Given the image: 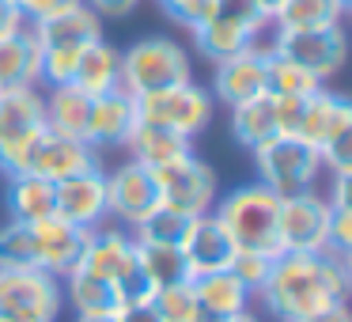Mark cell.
<instances>
[{
    "label": "cell",
    "mask_w": 352,
    "mask_h": 322,
    "mask_svg": "<svg viewBox=\"0 0 352 322\" xmlns=\"http://www.w3.org/2000/svg\"><path fill=\"white\" fill-rule=\"evenodd\" d=\"M228 269H231V273H235L250 292H258L261 284H265L269 269H273V258H269V254H261V250H235V258H231Z\"/></svg>",
    "instance_id": "obj_36"
},
{
    "label": "cell",
    "mask_w": 352,
    "mask_h": 322,
    "mask_svg": "<svg viewBox=\"0 0 352 322\" xmlns=\"http://www.w3.org/2000/svg\"><path fill=\"white\" fill-rule=\"evenodd\" d=\"M0 311L19 322H57L65 311L61 281L46 269H0Z\"/></svg>",
    "instance_id": "obj_9"
},
{
    "label": "cell",
    "mask_w": 352,
    "mask_h": 322,
    "mask_svg": "<svg viewBox=\"0 0 352 322\" xmlns=\"http://www.w3.org/2000/svg\"><path fill=\"white\" fill-rule=\"evenodd\" d=\"M190 34H193V50H197L205 61L216 65V61H223V57H231V54H239V50L261 42L269 34V27L258 23V19L228 16V12H220V8L208 4L205 19H201Z\"/></svg>",
    "instance_id": "obj_15"
},
{
    "label": "cell",
    "mask_w": 352,
    "mask_h": 322,
    "mask_svg": "<svg viewBox=\"0 0 352 322\" xmlns=\"http://www.w3.org/2000/svg\"><path fill=\"white\" fill-rule=\"evenodd\" d=\"M42 99H46V129L61 133V137L87 140L91 95H84L76 84H57V87H42Z\"/></svg>",
    "instance_id": "obj_25"
},
{
    "label": "cell",
    "mask_w": 352,
    "mask_h": 322,
    "mask_svg": "<svg viewBox=\"0 0 352 322\" xmlns=\"http://www.w3.org/2000/svg\"><path fill=\"white\" fill-rule=\"evenodd\" d=\"M205 322H261L254 311H239V314H228V319H205Z\"/></svg>",
    "instance_id": "obj_44"
},
{
    "label": "cell",
    "mask_w": 352,
    "mask_h": 322,
    "mask_svg": "<svg viewBox=\"0 0 352 322\" xmlns=\"http://www.w3.org/2000/svg\"><path fill=\"white\" fill-rule=\"evenodd\" d=\"M19 27H27L23 12H19V4H16V0H0V34L19 31Z\"/></svg>",
    "instance_id": "obj_40"
},
{
    "label": "cell",
    "mask_w": 352,
    "mask_h": 322,
    "mask_svg": "<svg viewBox=\"0 0 352 322\" xmlns=\"http://www.w3.org/2000/svg\"><path fill=\"white\" fill-rule=\"evenodd\" d=\"M193 80V57L167 34H148L122 50V92L148 95Z\"/></svg>",
    "instance_id": "obj_5"
},
{
    "label": "cell",
    "mask_w": 352,
    "mask_h": 322,
    "mask_svg": "<svg viewBox=\"0 0 352 322\" xmlns=\"http://www.w3.org/2000/svg\"><path fill=\"white\" fill-rule=\"evenodd\" d=\"M84 4L102 19V23H107V19H125L140 8V0H84Z\"/></svg>",
    "instance_id": "obj_39"
},
{
    "label": "cell",
    "mask_w": 352,
    "mask_h": 322,
    "mask_svg": "<svg viewBox=\"0 0 352 322\" xmlns=\"http://www.w3.org/2000/svg\"><path fill=\"white\" fill-rule=\"evenodd\" d=\"M31 235H34V266L46 269L50 277L65 281L72 269L80 266V254H84V243L91 231L76 228V224L61 220V216H46V220L31 224Z\"/></svg>",
    "instance_id": "obj_18"
},
{
    "label": "cell",
    "mask_w": 352,
    "mask_h": 322,
    "mask_svg": "<svg viewBox=\"0 0 352 322\" xmlns=\"http://www.w3.org/2000/svg\"><path fill=\"white\" fill-rule=\"evenodd\" d=\"M0 322H19V319H12V314H4V311H0Z\"/></svg>",
    "instance_id": "obj_46"
},
{
    "label": "cell",
    "mask_w": 352,
    "mask_h": 322,
    "mask_svg": "<svg viewBox=\"0 0 352 322\" xmlns=\"http://www.w3.org/2000/svg\"><path fill=\"white\" fill-rule=\"evenodd\" d=\"M4 208H8V220H16V224H38V220H46V216H54V182L31 175V171L8 178V190H4Z\"/></svg>",
    "instance_id": "obj_27"
},
{
    "label": "cell",
    "mask_w": 352,
    "mask_h": 322,
    "mask_svg": "<svg viewBox=\"0 0 352 322\" xmlns=\"http://www.w3.org/2000/svg\"><path fill=\"white\" fill-rule=\"evenodd\" d=\"M152 303H155V311L163 314V322H205V311H201L190 281L163 284V288L155 292Z\"/></svg>",
    "instance_id": "obj_34"
},
{
    "label": "cell",
    "mask_w": 352,
    "mask_h": 322,
    "mask_svg": "<svg viewBox=\"0 0 352 322\" xmlns=\"http://www.w3.org/2000/svg\"><path fill=\"white\" fill-rule=\"evenodd\" d=\"M178 250H182L186 266H190V277H201V273L228 269L239 246L231 243V235L223 231V224L216 220L212 213H205V216H193L190 220V228H186Z\"/></svg>",
    "instance_id": "obj_19"
},
{
    "label": "cell",
    "mask_w": 352,
    "mask_h": 322,
    "mask_svg": "<svg viewBox=\"0 0 352 322\" xmlns=\"http://www.w3.org/2000/svg\"><path fill=\"white\" fill-rule=\"evenodd\" d=\"M276 208H280V193H273L265 182H243L216 197L212 216L223 224L231 243L239 250H261L269 258H280V235H276Z\"/></svg>",
    "instance_id": "obj_3"
},
{
    "label": "cell",
    "mask_w": 352,
    "mask_h": 322,
    "mask_svg": "<svg viewBox=\"0 0 352 322\" xmlns=\"http://www.w3.org/2000/svg\"><path fill=\"white\" fill-rule=\"evenodd\" d=\"M190 220H193V216H182V213H175V208L160 205V208H152L137 228H133V239H137V243L178 246V243H182V235H186V228H190Z\"/></svg>",
    "instance_id": "obj_33"
},
{
    "label": "cell",
    "mask_w": 352,
    "mask_h": 322,
    "mask_svg": "<svg viewBox=\"0 0 352 322\" xmlns=\"http://www.w3.org/2000/svg\"><path fill=\"white\" fill-rule=\"evenodd\" d=\"M254 167H258V182H265L273 193L288 197L299 190H318L322 175V155L299 137H273L261 148H254Z\"/></svg>",
    "instance_id": "obj_8"
},
{
    "label": "cell",
    "mask_w": 352,
    "mask_h": 322,
    "mask_svg": "<svg viewBox=\"0 0 352 322\" xmlns=\"http://www.w3.org/2000/svg\"><path fill=\"white\" fill-rule=\"evenodd\" d=\"M118 322H163V314L155 311V303H137V307H122Z\"/></svg>",
    "instance_id": "obj_41"
},
{
    "label": "cell",
    "mask_w": 352,
    "mask_h": 322,
    "mask_svg": "<svg viewBox=\"0 0 352 322\" xmlns=\"http://www.w3.org/2000/svg\"><path fill=\"white\" fill-rule=\"evenodd\" d=\"M341 4H344V12H349V8H352V0H341Z\"/></svg>",
    "instance_id": "obj_47"
},
{
    "label": "cell",
    "mask_w": 352,
    "mask_h": 322,
    "mask_svg": "<svg viewBox=\"0 0 352 322\" xmlns=\"http://www.w3.org/2000/svg\"><path fill=\"white\" fill-rule=\"evenodd\" d=\"M352 288V261L333 250H284L273 258L265 284L254 292L261 311L276 322H299L307 314H318L326 307L349 303Z\"/></svg>",
    "instance_id": "obj_1"
},
{
    "label": "cell",
    "mask_w": 352,
    "mask_h": 322,
    "mask_svg": "<svg viewBox=\"0 0 352 322\" xmlns=\"http://www.w3.org/2000/svg\"><path fill=\"white\" fill-rule=\"evenodd\" d=\"M102 167L99 152H95L87 140H76V137H61V133L46 129L38 137V144H34L31 152V163H27V171L38 178H46V182H65V178H76L84 175V171H95Z\"/></svg>",
    "instance_id": "obj_17"
},
{
    "label": "cell",
    "mask_w": 352,
    "mask_h": 322,
    "mask_svg": "<svg viewBox=\"0 0 352 322\" xmlns=\"http://www.w3.org/2000/svg\"><path fill=\"white\" fill-rule=\"evenodd\" d=\"M296 137L318 148L329 175H352V103L341 92L322 84L314 95H307Z\"/></svg>",
    "instance_id": "obj_4"
},
{
    "label": "cell",
    "mask_w": 352,
    "mask_h": 322,
    "mask_svg": "<svg viewBox=\"0 0 352 322\" xmlns=\"http://www.w3.org/2000/svg\"><path fill=\"white\" fill-rule=\"evenodd\" d=\"M133 107H137V122L160 125V129H170L178 137L193 140L208 129L216 103L208 95V87H201L197 80H186V84L163 87V92L133 95Z\"/></svg>",
    "instance_id": "obj_7"
},
{
    "label": "cell",
    "mask_w": 352,
    "mask_h": 322,
    "mask_svg": "<svg viewBox=\"0 0 352 322\" xmlns=\"http://www.w3.org/2000/svg\"><path fill=\"white\" fill-rule=\"evenodd\" d=\"M299 322H352V311H349V303H337V307H326L318 314H307Z\"/></svg>",
    "instance_id": "obj_42"
},
{
    "label": "cell",
    "mask_w": 352,
    "mask_h": 322,
    "mask_svg": "<svg viewBox=\"0 0 352 322\" xmlns=\"http://www.w3.org/2000/svg\"><path fill=\"white\" fill-rule=\"evenodd\" d=\"M38 87V42L31 27L0 34V92Z\"/></svg>",
    "instance_id": "obj_24"
},
{
    "label": "cell",
    "mask_w": 352,
    "mask_h": 322,
    "mask_svg": "<svg viewBox=\"0 0 352 322\" xmlns=\"http://www.w3.org/2000/svg\"><path fill=\"white\" fill-rule=\"evenodd\" d=\"M27 27L34 31V42H38V87L72 84L84 50L91 42L107 39L102 19L87 4H76V8L61 12V16L38 19V23H27Z\"/></svg>",
    "instance_id": "obj_2"
},
{
    "label": "cell",
    "mask_w": 352,
    "mask_h": 322,
    "mask_svg": "<svg viewBox=\"0 0 352 322\" xmlns=\"http://www.w3.org/2000/svg\"><path fill=\"white\" fill-rule=\"evenodd\" d=\"M160 182L155 171L140 167L137 160H122L114 171H107V216L118 228H137L152 208H160Z\"/></svg>",
    "instance_id": "obj_13"
},
{
    "label": "cell",
    "mask_w": 352,
    "mask_h": 322,
    "mask_svg": "<svg viewBox=\"0 0 352 322\" xmlns=\"http://www.w3.org/2000/svg\"><path fill=\"white\" fill-rule=\"evenodd\" d=\"M16 4H19L27 23H38V19H50V16H61V12L76 8L84 0H16Z\"/></svg>",
    "instance_id": "obj_38"
},
{
    "label": "cell",
    "mask_w": 352,
    "mask_h": 322,
    "mask_svg": "<svg viewBox=\"0 0 352 322\" xmlns=\"http://www.w3.org/2000/svg\"><path fill=\"white\" fill-rule=\"evenodd\" d=\"M329 216H333V205L322 190H299L280 197V208H276L280 250H329Z\"/></svg>",
    "instance_id": "obj_11"
},
{
    "label": "cell",
    "mask_w": 352,
    "mask_h": 322,
    "mask_svg": "<svg viewBox=\"0 0 352 322\" xmlns=\"http://www.w3.org/2000/svg\"><path fill=\"white\" fill-rule=\"evenodd\" d=\"M190 284H193V296H197L205 319H228V314L250 311V303H254V292L246 288L231 269L190 277Z\"/></svg>",
    "instance_id": "obj_23"
},
{
    "label": "cell",
    "mask_w": 352,
    "mask_h": 322,
    "mask_svg": "<svg viewBox=\"0 0 352 322\" xmlns=\"http://www.w3.org/2000/svg\"><path fill=\"white\" fill-rule=\"evenodd\" d=\"M125 152H129V160H137L140 167L163 171V167H170V163L193 155V140L178 137V133H170V129H160V125L137 122L129 133V140H125Z\"/></svg>",
    "instance_id": "obj_22"
},
{
    "label": "cell",
    "mask_w": 352,
    "mask_h": 322,
    "mask_svg": "<svg viewBox=\"0 0 352 322\" xmlns=\"http://www.w3.org/2000/svg\"><path fill=\"white\" fill-rule=\"evenodd\" d=\"M76 322H118V314H76Z\"/></svg>",
    "instance_id": "obj_45"
},
{
    "label": "cell",
    "mask_w": 352,
    "mask_h": 322,
    "mask_svg": "<svg viewBox=\"0 0 352 322\" xmlns=\"http://www.w3.org/2000/svg\"><path fill=\"white\" fill-rule=\"evenodd\" d=\"M137 258L144 266L148 281L155 284V292L163 284H178V281H190V266H186L182 250L178 246H160V243H137Z\"/></svg>",
    "instance_id": "obj_31"
},
{
    "label": "cell",
    "mask_w": 352,
    "mask_h": 322,
    "mask_svg": "<svg viewBox=\"0 0 352 322\" xmlns=\"http://www.w3.org/2000/svg\"><path fill=\"white\" fill-rule=\"evenodd\" d=\"M65 303H72L76 314H118L122 311V299H118V288L110 281H99V277L84 273V269H72L61 281Z\"/></svg>",
    "instance_id": "obj_29"
},
{
    "label": "cell",
    "mask_w": 352,
    "mask_h": 322,
    "mask_svg": "<svg viewBox=\"0 0 352 322\" xmlns=\"http://www.w3.org/2000/svg\"><path fill=\"white\" fill-rule=\"evenodd\" d=\"M72 84L84 95H91V99H99V95H107V92H118V87H122V50L110 46L107 39L91 42V46L84 50V57H80Z\"/></svg>",
    "instance_id": "obj_26"
},
{
    "label": "cell",
    "mask_w": 352,
    "mask_h": 322,
    "mask_svg": "<svg viewBox=\"0 0 352 322\" xmlns=\"http://www.w3.org/2000/svg\"><path fill=\"white\" fill-rule=\"evenodd\" d=\"M231 140H235L239 148H246V152H254V148H261L265 140L280 137V129H276V110H273V95H258V99L250 103H239V107H231Z\"/></svg>",
    "instance_id": "obj_28"
},
{
    "label": "cell",
    "mask_w": 352,
    "mask_h": 322,
    "mask_svg": "<svg viewBox=\"0 0 352 322\" xmlns=\"http://www.w3.org/2000/svg\"><path fill=\"white\" fill-rule=\"evenodd\" d=\"M265 72H269V50H265V42H254V46H246L212 65L208 95H212V103H223L228 110L239 107V103H250L269 92Z\"/></svg>",
    "instance_id": "obj_14"
},
{
    "label": "cell",
    "mask_w": 352,
    "mask_h": 322,
    "mask_svg": "<svg viewBox=\"0 0 352 322\" xmlns=\"http://www.w3.org/2000/svg\"><path fill=\"white\" fill-rule=\"evenodd\" d=\"M133 261H137V239H133V231L118 228V224H102V228H95L91 235H87L76 269L114 284Z\"/></svg>",
    "instance_id": "obj_20"
},
{
    "label": "cell",
    "mask_w": 352,
    "mask_h": 322,
    "mask_svg": "<svg viewBox=\"0 0 352 322\" xmlns=\"http://www.w3.org/2000/svg\"><path fill=\"white\" fill-rule=\"evenodd\" d=\"M269 50V46H265ZM265 87L269 95H288V99H307V95H314L322 87L318 76H311L307 69H299L296 61H288V57H276L269 54V72H265Z\"/></svg>",
    "instance_id": "obj_32"
},
{
    "label": "cell",
    "mask_w": 352,
    "mask_h": 322,
    "mask_svg": "<svg viewBox=\"0 0 352 322\" xmlns=\"http://www.w3.org/2000/svg\"><path fill=\"white\" fill-rule=\"evenodd\" d=\"M155 4H160V12L170 19V23H178L182 31H193V27L205 19V12H208L212 0H155Z\"/></svg>",
    "instance_id": "obj_37"
},
{
    "label": "cell",
    "mask_w": 352,
    "mask_h": 322,
    "mask_svg": "<svg viewBox=\"0 0 352 322\" xmlns=\"http://www.w3.org/2000/svg\"><path fill=\"white\" fill-rule=\"evenodd\" d=\"M250 4H254V8H258L261 16L269 19V27H273V16L280 12V4H284V0H250Z\"/></svg>",
    "instance_id": "obj_43"
},
{
    "label": "cell",
    "mask_w": 352,
    "mask_h": 322,
    "mask_svg": "<svg viewBox=\"0 0 352 322\" xmlns=\"http://www.w3.org/2000/svg\"><path fill=\"white\" fill-rule=\"evenodd\" d=\"M34 266V235L31 224H0V269H27Z\"/></svg>",
    "instance_id": "obj_35"
},
{
    "label": "cell",
    "mask_w": 352,
    "mask_h": 322,
    "mask_svg": "<svg viewBox=\"0 0 352 322\" xmlns=\"http://www.w3.org/2000/svg\"><path fill=\"white\" fill-rule=\"evenodd\" d=\"M133 125H137V107H133L129 92H107L91 99V118H87V144L95 152H110V148H125Z\"/></svg>",
    "instance_id": "obj_21"
},
{
    "label": "cell",
    "mask_w": 352,
    "mask_h": 322,
    "mask_svg": "<svg viewBox=\"0 0 352 322\" xmlns=\"http://www.w3.org/2000/svg\"><path fill=\"white\" fill-rule=\"evenodd\" d=\"M155 182H160V201L182 216L212 213L216 197H220V178H216V171L197 152L155 171Z\"/></svg>",
    "instance_id": "obj_12"
},
{
    "label": "cell",
    "mask_w": 352,
    "mask_h": 322,
    "mask_svg": "<svg viewBox=\"0 0 352 322\" xmlns=\"http://www.w3.org/2000/svg\"><path fill=\"white\" fill-rule=\"evenodd\" d=\"M42 133H46L42 87H8V92H0V175L4 178L23 175Z\"/></svg>",
    "instance_id": "obj_6"
},
{
    "label": "cell",
    "mask_w": 352,
    "mask_h": 322,
    "mask_svg": "<svg viewBox=\"0 0 352 322\" xmlns=\"http://www.w3.org/2000/svg\"><path fill=\"white\" fill-rule=\"evenodd\" d=\"M341 0H284L269 31H326V27H341Z\"/></svg>",
    "instance_id": "obj_30"
},
{
    "label": "cell",
    "mask_w": 352,
    "mask_h": 322,
    "mask_svg": "<svg viewBox=\"0 0 352 322\" xmlns=\"http://www.w3.org/2000/svg\"><path fill=\"white\" fill-rule=\"evenodd\" d=\"M269 54L288 57L322 84L333 80L349 61V39L344 27H326V31H269Z\"/></svg>",
    "instance_id": "obj_10"
},
{
    "label": "cell",
    "mask_w": 352,
    "mask_h": 322,
    "mask_svg": "<svg viewBox=\"0 0 352 322\" xmlns=\"http://www.w3.org/2000/svg\"><path fill=\"white\" fill-rule=\"evenodd\" d=\"M54 213L61 220L84 228V231H95L102 224H110V216H107V171L95 167V171L76 175V178L57 182L54 186Z\"/></svg>",
    "instance_id": "obj_16"
}]
</instances>
